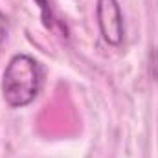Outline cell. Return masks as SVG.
I'll list each match as a JSON object with an SVG mask.
<instances>
[{
  "label": "cell",
  "mask_w": 158,
  "mask_h": 158,
  "mask_svg": "<svg viewBox=\"0 0 158 158\" xmlns=\"http://www.w3.org/2000/svg\"><path fill=\"white\" fill-rule=\"evenodd\" d=\"M42 68L39 61L26 53L15 55L4 70L2 76V94L7 105L24 107L30 105L40 90Z\"/></svg>",
  "instance_id": "6da1fadb"
},
{
  "label": "cell",
  "mask_w": 158,
  "mask_h": 158,
  "mask_svg": "<svg viewBox=\"0 0 158 158\" xmlns=\"http://www.w3.org/2000/svg\"><path fill=\"white\" fill-rule=\"evenodd\" d=\"M98 24L103 39L112 46H118L123 40V15L118 0H98Z\"/></svg>",
  "instance_id": "7a4b0ae2"
},
{
  "label": "cell",
  "mask_w": 158,
  "mask_h": 158,
  "mask_svg": "<svg viewBox=\"0 0 158 158\" xmlns=\"http://www.w3.org/2000/svg\"><path fill=\"white\" fill-rule=\"evenodd\" d=\"M40 7V13H42V19H44V24L46 26H52V9H50V4L48 0H35Z\"/></svg>",
  "instance_id": "3957f363"
},
{
  "label": "cell",
  "mask_w": 158,
  "mask_h": 158,
  "mask_svg": "<svg viewBox=\"0 0 158 158\" xmlns=\"http://www.w3.org/2000/svg\"><path fill=\"white\" fill-rule=\"evenodd\" d=\"M4 37H6V17L0 13V44H2Z\"/></svg>",
  "instance_id": "277c9868"
}]
</instances>
